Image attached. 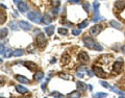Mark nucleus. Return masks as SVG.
I'll use <instances>...</instances> for the list:
<instances>
[{
    "label": "nucleus",
    "instance_id": "f257e3e1",
    "mask_svg": "<svg viewBox=\"0 0 125 98\" xmlns=\"http://www.w3.org/2000/svg\"><path fill=\"white\" fill-rule=\"evenodd\" d=\"M27 18L33 23H42L43 22V17L39 12H30L27 14Z\"/></svg>",
    "mask_w": 125,
    "mask_h": 98
},
{
    "label": "nucleus",
    "instance_id": "f03ea898",
    "mask_svg": "<svg viewBox=\"0 0 125 98\" xmlns=\"http://www.w3.org/2000/svg\"><path fill=\"white\" fill-rule=\"evenodd\" d=\"M123 65H124L123 59H118L116 62L114 63V65H113V72H114L115 75H117V74H119L120 72H121L122 69H123Z\"/></svg>",
    "mask_w": 125,
    "mask_h": 98
},
{
    "label": "nucleus",
    "instance_id": "7ed1b4c3",
    "mask_svg": "<svg viewBox=\"0 0 125 98\" xmlns=\"http://www.w3.org/2000/svg\"><path fill=\"white\" fill-rule=\"evenodd\" d=\"M36 45H38V47H40V48H44V47L46 46V37L44 36L43 33H39V34L36 37Z\"/></svg>",
    "mask_w": 125,
    "mask_h": 98
},
{
    "label": "nucleus",
    "instance_id": "20e7f679",
    "mask_svg": "<svg viewBox=\"0 0 125 98\" xmlns=\"http://www.w3.org/2000/svg\"><path fill=\"white\" fill-rule=\"evenodd\" d=\"M93 72L96 76H98V77H100V78H104L107 76L105 71H104L102 68L98 67V66H93Z\"/></svg>",
    "mask_w": 125,
    "mask_h": 98
},
{
    "label": "nucleus",
    "instance_id": "39448f33",
    "mask_svg": "<svg viewBox=\"0 0 125 98\" xmlns=\"http://www.w3.org/2000/svg\"><path fill=\"white\" fill-rule=\"evenodd\" d=\"M83 44H85V46L88 47L89 49H94V47H95V45H96V42L94 41L92 38H90V37H85V38H83Z\"/></svg>",
    "mask_w": 125,
    "mask_h": 98
},
{
    "label": "nucleus",
    "instance_id": "423d86ee",
    "mask_svg": "<svg viewBox=\"0 0 125 98\" xmlns=\"http://www.w3.org/2000/svg\"><path fill=\"white\" fill-rule=\"evenodd\" d=\"M101 30H102V25L96 24L90 29V34H91V36H93V37H96V36H98V34L101 33Z\"/></svg>",
    "mask_w": 125,
    "mask_h": 98
},
{
    "label": "nucleus",
    "instance_id": "0eeeda50",
    "mask_svg": "<svg viewBox=\"0 0 125 98\" xmlns=\"http://www.w3.org/2000/svg\"><path fill=\"white\" fill-rule=\"evenodd\" d=\"M78 60L80 61V62L82 63V64H85V63L89 62V60H90V57H89L88 53H85V51H81L78 55Z\"/></svg>",
    "mask_w": 125,
    "mask_h": 98
},
{
    "label": "nucleus",
    "instance_id": "6e6552de",
    "mask_svg": "<svg viewBox=\"0 0 125 98\" xmlns=\"http://www.w3.org/2000/svg\"><path fill=\"white\" fill-rule=\"evenodd\" d=\"M114 6L117 10L124 9H125V0H118V1H116L114 4Z\"/></svg>",
    "mask_w": 125,
    "mask_h": 98
},
{
    "label": "nucleus",
    "instance_id": "1a4fd4ad",
    "mask_svg": "<svg viewBox=\"0 0 125 98\" xmlns=\"http://www.w3.org/2000/svg\"><path fill=\"white\" fill-rule=\"evenodd\" d=\"M24 66L29 69L30 71H36L38 69V65L33 62H24Z\"/></svg>",
    "mask_w": 125,
    "mask_h": 98
},
{
    "label": "nucleus",
    "instance_id": "9d476101",
    "mask_svg": "<svg viewBox=\"0 0 125 98\" xmlns=\"http://www.w3.org/2000/svg\"><path fill=\"white\" fill-rule=\"evenodd\" d=\"M95 10V17H94V19H93V22H99V21H105L106 19L104 17H101L100 14H99V9H94Z\"/></svg>",
    "mask_w": 125,
    "mask_h": 98
},
{
    "label": "nucleus",
    "instance_id": "9b49d317",
    "mask_svg": "<svg viewBox=\"0 0 125 98\" xmlns=\"http://www.w3.org/2000/svg\"><path fill=\"white\" fill-rule=\"evenodd\" d=\"M18 9H19L21 13L28 12V5H27V3H25V2H20V3H18Z\"/></svg>",
    "mask_w": 125,
    "mask_h": 98
},
{
    "label": "nucleus",
    "instance_id": "f8f14e48",
    "mask_svg": "<svg viewBox=\"0 0 125 98\" xmlns=\"http://www.w3.org/2000/svg\"><path fill=\"white\" fill-rule=\"evenodd\" d=\"M19 25H20V27L22 28V29H24V30H30L31 28H32V26H31L29 23L25 22V21H20Z\"/></svg>",
    "mask_w": 125,
    "mask_h": 98
},
{
    "label": "nucleus",
    "instance_id": "ddd939ff",
    "mask_svg": "<svg viewBox=\"0 0 125 98\" xmlns=\"http://www.w3.org/2000/svg\"><path fill=\"white\" fill-rule=\"evenodd\" d=\"M109 25L112 26L113 28H116V29H122V24L120 22H118V21H116V20H113V21H111L109 22Z\"/></svg>",
    "mask_w": 125,
    "mask_h": 98
},
{
    "label": "nucleus",
    "instance_id": "4468645a",
    "mask_svg": "<svg viewBox=\"0 0 125 98\" xmlns=\"http://www.w3.org/2000/svg\"><path fill=\"white\" fill-rule=\"evenodd\" d=\"M77 89H78V91H80V92H85L87 91V89H88V86L85 83H82V81H78L77 83Z\"/></svg>",
    "mask_w": 125,
    "mask_h": 98
},
{
    "label": "nucleus",
    "instance_id": "2eb2a0df",
    "mask_svg": "<svg viewBox=\"0 0 125 98\" xmlns=\"http://www.w3.org/2000/svg\"><path fill=\"white\" fill-rule=\"evenodd\" d=\"M16 91H17L18 93H20V94L28 93V89L25 88V87H23V86H21V84H19V86H16Z\"/></svg>",
    "mask_w": 125,
    "mask_h": 98
},
{
    "label": "nucleus",
    "instance_id": "dca6fc26",
    "mask_svg": "<svg viewBox=\"0 0 125 98\" xmlns=\"http://www.w3.org/2000/svg\"><path fill=\"white\" fill-rule=\"evenodd\" d=\"M16 79H17L19 83H21V84H28L29 83V79L28 78H26L25 76H23V75H16Z\"/></svg>",
    "mask_w": 125,
    "mask_h": 98
},
{
    "label": "nucleus",
    "instance_id": "f3484780",
    "mask_svg": "<svg viewBox=\"0 0 125 98\" xmlns=\"http://www.w3.org/2000/svg\"><path fill=\"white\" fill-rule=\"evenodd\" d=\"M67 96L70 98H79L81 97V94H80V91H74V92H71L70 94H68Z\"/></svg>",
    "mask_w": 125,
    "mask_h": 98
},
{
    "label": "nucleus",
    "instance_id": "a211bd4d",
    "mask_svg": "<svg viewBox=\"0 0 125 98\" xmlns=\"http://www.w3.org/2000/svg\"><path fill=\"white\" fill-rule=\"evenodd\" d=\"M45 33H46L47 36H49V37L52 36L54 33V26H47L45 28Z\"/></svg>",
    "mask_w": 125,
    "mask_h": 98
},
{
    "label": "nucleus",
    "instance_id": "6ab92c4d",
    "mask_svg": "<svg viewBox=\"0 0 125 98\" xmlns=\"http://www.w3.org/2000/svg\"><path fill=\"white\" fill-rule=\"evenodd\" d=\"M51 22H52V18H51L49 15H45V16L43 17V23H45L46 25L50 24Z\"/></svg>",
    "mask_w": 125,
    "mask_h": 98
},
{
    "label": "nucleus",
    "instance_id": "aec40b11",
    "mask_svg": "<svg viewBox=\"0 0 125 98\" xmlns=\"http://www.w3.org/2000/svg\"><path fill=\"white\" fill-rule=\"evenodd\" d=\"M23 53H24V50L23 49H16L13 51V55L14 56H21V55H23Z\"/></svg>",
    "mask_w": 125,
    "mask_h": 98
},
{
    "label": "nucleus",
    "instance_id": "412c9836",
    "mask_svg": "<svg viewBox=\"0 0 125 98\" xmlns=\"http://www.w3.org/2000/svg\"><path fill=\"white\" fill-rule=\"evenodd\" d=\"M111 90H112L113 92H115V93H117L120 97H125V94L123 93V92H122V91H120V90H118L117 88H115V87H112Z\"/></svg>",
    "mask_w": 125,
    "mask_h": 98
},
{
    "label": "nucleus",
    "instance_id": "4be33fe9",
    "mask_svg": "<svg viewBox=\"0 0 125 98\" xmlns=\"http://www.w3.org/2000/svg\"><path fill=\"white\" fill-rule=\"evenodd\" d=\"M43 77H44V73L42 72V71H39V72H36L35 74V77H33V78H35L36 80H41Z\"/></svg>",
    "mask_w": 125,
    "mask_h": 98
},
{
    "label": "nucleus",
    "instance_id": "5701e85b",
    "mask_svg": "<svg viewBox=\"0 0 125 98\" xmlns=\"http://www.w3.org/2000/svg\"><path fill=\"white\" fill-rule=\"evenodd\" d=\"M6 36H7V29L6 28H1L0 29V40L4 39Z\"/></svg>",
    "mask_w": 125,
    "mask_h": 98
},
{
    "label": "nucleus",
    "instance_id": "b1692460",
    "mask_svg": "<svg viewBox=\"0 0 125 98\" xmlns=\"http://www.w3.org/2000/svg\"><path fill=\"white\" fill-rule=\"evenodd\" d=\"M107 93H102V92H97L93 95V97H98V98H103V97H107Z\"/></svg>",
    "mask_w": 125,
    "mask_h": 98
},
{
    "label": "nucleus",
    "instance_id": "393cba45",
    "mask_svg": "<svg viewBox=\"0 0 125 98\" xmlns=\"http://www.w3.org/2000/svg\"><path fill=\"white\" fill-rule=\"evenodd\" d=\"M6 20V15L4 13H0V24H3Z\"/></svg>",
    "mask_w": 125,
    "mask_h": 98
},
{
    "label": "nucleus",
    "instance_id": "a878e982",
    "mask_svg": "<svg viewBox=\"0 0 125 98\" xmlns=\"http://www.w3.org/2000/svg\"><path fill=\"white\" fill-rule=\"evenodd\" d=\"M59 77H62V78H64V79H67V80H70V79H73V77H72V75H68V74H59Z\"/></svg>",
    "mask_w": 125,
    "mask_h": 98
},
{
    "label": "nucleus",
    "instance_id": "bb28decb",
    "mask_svg": "<svg viewBox=\"0 0 125 98\" xmlns=\"http://www.w3.org/2000/svg\"><path fill=\"white\" fill-rule=\"evenodd\" d=\"M88 25H89V21H88V20H85V21H83L82 23H80V24L78 25V28H79V29H81V28L87 27Z\"/></svg>",
    "mask_w": 125,
    "mask_h": 98
},
{
    "label": "nucleus",
    "instance_id": "cd10ccee",
    "mask_svg": "<svg viewBox=\"0 0 125 98\" xmlns=\"http://www.w3.org/2000/svg\"><path fill=\"white\" fill-rule=\"evenodd\" d=\"M50 96L52 97H62L64 95H62V93H59V92H52V93H50Z\"/></svg>",
    "mask_w": 125,
    "mask_h": 98
},
{
    "label": "nucleus",
    "instance_id": "c85d7f7f",
    "mask_svg": "<svg viewBox=\"0 0 125 98\" xmlns=\"http://www.w3.org/2000/svg\"><path fill=\"white\" fill-rule=\"evenodd\" d=\"M51 3L54 7H58L61 4V0H51Z\"/></svg>",
    "mask_w": 125,
    "mask_h": 98
},
{
    "label": "nucleus",
    "instance_id": "c756f323",
    "mask_svg": "<svg viewBox=\"0 0 125 98\" xmlns=\"http://www.w3.org/2000/svg\"><path fill=\"white\" fill-rule=\"evenodd\" d=\"M57 31H58V33L59 34H64V36H66V34L68 33V30L66 29V28H58V29H57Z\"/></svg>",
    "mask_w": 125,
    "mask_h": 98
},
{
    "label": "nucleus",
    "instance_id": "7c9ffc66",
    "mask_svg": "<svg viewBox=\"0 0 125 98\" xmlns=\"http://www.w3.org/2000/svg\"><path fill=\"white\" fill-rule=\"evenodd\" d=\"M82 6L85 12H89V9H90V4H89L88 2H82Z\"/></svg>",
    "mask_w": 125,
    "mask_h": 98
},
{
    "label": "nucleus",
    "instance_id": "2f4dec72",
    "mask_svg": "<svg viewBox=\"0 0 125 98\" xmlns=\"http://www.w3.org/2000/svg\"><path fill=\"white\" fill-rule=\"evenodd\" d=\"M94 49H95V50H97V51H102V50H103V47L101 46V45H99L98 43H96L95 47H94Z\"/></svg>",
    "mask_w": 125,
    "mask_h": 98
},
{
    "label": "nucleus",
    "instance_id": "473e14b6",
    "mask_svg": "<svg viewBox=\"0 0 125 98\" xmlns=\"http://www.w3.org/2000/svg\"><path fill=\"white\" fill-rule=\"evenodd\" d=\"M100 84H101V86H103V87H104V88L111 89V86H109V84H108V83H106V81H103V80H101V81H100Z\"/></svg>",
    "mask_w": 125,
    "mask_h": 98
},
{
    "label": "nucleus",
    "instance_id": "72a5a7b5",
    "mask_svg": "<svg viewBox=\"0 0 125 98\" xmlns=\"http://www.w3.org/2000/svg\"><path fill=\"white\" fill-rule=\"evenodd\" d=\"M13 54V51H12V49H7L6 51H5V54H4V57H9L10 55Z\"/></svg>",
    "mask_w": 125,
    "mask_h": 98
},
{
    "label": "nucleus",
    "instance_id": "f704fd0d",
    "mask_svg": "<svg viewBox=\"0 0 125 98\" xmlns=\"http://www.w3.org/2000/svg\"><path fill=\"white\" fill-rule=\"evenodd\" d=\"M72 33L74 34V36H79V34L81 33V29H79V28H78V29H73Z\"/></svg>",
    "mask_w": 125,
    "mask_h": 98
},
{
    "label": "nucleus",
    "instance_id": "c9c22d12",
    "mask_svg": "<svg viewBox=\"0 0 125 98\" xmlns=\"http://www.w3.org/2000/svg\"><path fill=\"white\" fill-rule=\"evenodd\" d=\"M9 27H12V29H14V30H18V26L16 25L15 22H10L9 23Z\"/></svg>",
    "mask_w": 125,
    "mask_h": 98
},
{
    "label": "nucleus",
    "instance_id": "e433bc0d",
    "mask_svg": "<svg viewBox=\"0 0 125 98\" xmlns=\"http://www.w3.org/2000/svg\"><path fill=\"white\" fill-rule=\"evenodd\" d=\"M4 50H5V47L3 44H0V54H4Z\"/></svg>",
    "mask_w": 125,
    "mask_h": 98
},
{
    "label": "nucleus",
    "instance_id": "4c0bfd02",
    "mask_svg": "<svg viewBox=\"0 0 125 98\" xmlns=\"http://www.w3.org/2000/svg\"><path fill=\"white\" fill-rule=\"evenodd\" d=\"M99 5H100L99 1H95V2H94V3H93V7H94V9H99Z\"/></svg>",
    "mask_w": 125,
    "mask_h": 98
},
{
    "label": "nucleus",
    "instance_id": "58836bf2",
    "mask_svg": "<svg viewBox=\"0 0 125 98\" xmlns=\"http://www.w3.org/2000/svg\"><path fill=\"white\" fill-rule=\"evenodd\" d=\"M52 13H53V15H58V13H59V9L58 7H54L53 9H52Z\"/></svg>",
    "mask_w": 125,
    "mask_h": 98
},
{
    "label": "nucleus",
    "instance_id": "ea45409f",
    "mask_svg": "<svg viewBox=\"0 0 125 98\" xmlns=\"http://www.w3.org/2000/svg\"><path fill=\"white\" fill-rule=\"evenodd\" d=\"M76 75L78 76V77H80V78H81V77H82V76H83V74L81 73V71H78V72H77V74H76Z\"/></svg>",
    "mask_w": 125,
    "mask_h": 98
},
{
    "label": "nucleus",
    "instance_id": "a19ab883",
    "mask_svg": "<svg viewBox=\"0 0 125 98\" xmlns=\"http://www.w3.org/2000/svg\"><path fill=\"white\" fill-rule=\"evenodd\" d=\"M72 3H80V0H69Z\"/></svg>",
    "mask_w": 125,
    "mask_h": 98
},
{
    "label": "nucleus",
    "instance_id": "79ce46f5",
    "mask_svg": "<svg viewBox=\"0 0 125 98\" xmlns=\"http://www.w3.org/2000/svg\"><path fill=\"white\" fill-rule=\"evenodd\" d=\"M4 84V78L0 77V87H2V84Z\"/></svg>",
    "mask_w": 125,
    "mask_h": 98
},
{
    "label": "nucleus",
    "instance_id": "37998d69",
    "mask_svg": "<svg viewBox=\"0 0 125 98\" xmlns=\"http://www.w3.org/2000/svg\"><path fill=\"white\" fill-rule=\"evenodd\" d=\"M78 70H79V71H83V70H87V68H85V67H80V68H78Z\"/></svg>",
    "mask_w": 125,
    "mask_h": 98
},
{
    "label": "nucleus",
    "instance_id": "c03bdc74",
    "mask_svg": "<svg viewBox=\"0 0 125 98\" xmlns=\"http://www.w3.org/2000/svg\"><path fill=\"white\" fill-rule=\"evenodd\" d=\"M55 62H56V60H55V59H52L50 63H51V64H54V63H55Z\"/></svg>",
    "mask_w": 125,
    "mask_h": 98
},
{
    "label": "nucleus",
    "instance_id": "a18cd8bd",
    "mask_svg": "<svg viewBox=\"0 0 125 98\" xmlns=\"http://www.w3.org/2000/svg\"><path fill=\"white\" fill-rule=\"evenodd\" d=\"M13 1H14L15 3H20V2H21V0H13Z\"/></svg>",
    "mask_w": 125,
    "mask_h": 98
},
{
    "label": "nucleus",
    "instance_id": "49530a36",
    "mask_svg": "<svg viewBox=\"0 0 125 98\" xmlns=\"http://www.w3.org/2000/svg\"><path fill=\"white\" fill-rule=\"evenodd\" d=\"M122 51H123V53H125V45L122 47Z\"/></svg>",
    "mask_w": 125,
    "mask_h": 98
},
{
    "label": "nucleus",
    "instance_id": "de8ad7c7",
    "mask_svg": "<svg viewBox=\"0 0 125 98\" xmlns=\"http://www.w3.org/2000/svg\"><path fill=\"white\" fill-rule=\"evenodd\" d=\"M89 89H90V90H93V87L91 86V84H89Z\"/></svg>",
    "mask_w": 125,
    "mask_h": 98
},
{
    "label": "nucleus",
    "instance_id": "09e8293b",
    "mask_svg": "<svg viewBox=\"0 0 125 98\" xmlns=\"http://www.w3.org/2000/svg\"><path fill=\"white\" fill-rule=\"evenodd\" d=\"M1 62H2V60H1V59H0V63H1Z\"/></svg>",
    "mask_w": 125,
    "mask_h": 98
}]
</instances>
